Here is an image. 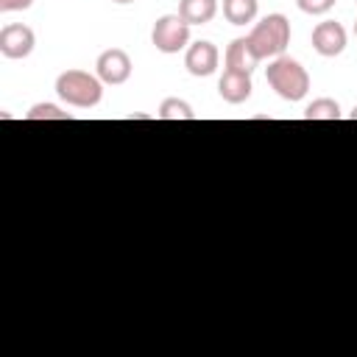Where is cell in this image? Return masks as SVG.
<instances>
[{
  "label": "cell",
  "instance_id": "obj_1",
  "mask_svg": "<svg viewBox=\"0 0 357 357\" xmlns=\"http://www.w3.org/2000/svg\"><path fill=\"white\" fill-rule=\"evenodd\" d=\"M265 81L271 84V89L282 98V100H301L310 92V75L307 70L290 59V56H276L268 67H265Z\"/></svg>",
  "mask_w": 357,
  "mask_h": 357
},
{
  "label": "cell",
  "instance_id": "obj_2",
  "mask_svg": "<svg viewBox=\"0 0 357 357\" xmlns=\"http://www.w3.org/2000/svg\"><path fill=\"white\" fill-rule=\"evenodd\" d=\"M56 95L75 109H92L103 98V81L86 70H64L56 78Z\"/></svg>",
  "mask_w": 357,
  "mask_h": 357
},
{
  "label": "cell",
  "instance_id": "obj_3",
  "mask_svg": "<svg viewBox=\"0 0 357 357\" xmlns=\"http://www.w3.org/2000/svg\"><path fill=\"white\" fill-rule=\"evenodd\" d=\"M248 42L254 45V50L259 53V59L284 56V47L290 42V20L284 14H268V17H262L251 28Z\"/></svg>",
  "mask_w": 357,
  "mask_h": 357
},
{
  "label": "cell",
  "instance_id": "obj_4",
  "mask_svg": "<svg viewBox=\"0 0 357 357\" xmlns=\"http://www.w3.org/2000/svg\"><path fill=\"white\" fill-rule=\"evenodd\" d=\"M151 42L162 53H178L190 42V25L181 20V14H165L153 22Z\"/></svg>",
  "mask_w": 357,
  "mask_h": 357
},
{
  "label": "cell",
  "instance_id": "obj_5",
  "mask_svg": "<svg viewBox=\"0 0 357 357\" xmlns=\"http://www.w3.org/2000/svg\"><path fill=\"white\" fill-rule=\"evenodd\" d=\"M95 75H98L103 84H112V86L126 84V81L131 78V59H128V53L120 50V47L103 50V53L98 56V61H95Z\"/></svg>",
  "mask_w": 357,
  "mask_h": 357
},
{
  "label": "cell",
  "instance_id": "obj_6",
  "mask_svg": "<svg viewBox=\"0 0 357 357\" xmlns=\"http://www.w3.org/2000/svg\"><path fill=\"white\" fill-rule=\"evenodd\" d=\"M33 45H36V33L22 25V22H11L0 31V53L6 59H25L33 53Z\"/></svg>",
  "mask_w": 357,
  "mask_h": 357
},
{
  "label": "cell",
  "instance_id": "obj_7",
  "mask_svg": "<svg viewBox=\"0 0 357 357\" xmlns=\"http://www.w3.org/2000/svg\"><path fill=\"white\" fill-rule=\"evenodd\" d=\"M312 50L318 56H340L346 50V28L335 20H324L312 28Z\"/></svg>",
  "mask_w": 357,
  "mask_h": 357
},
{
  "label": "cell",
  "instance_id": "obj_8",
  "mask_svg": "<svg viewBox=\"0 0 357 357\" xmlns=\"http://www.w3.org/2000/svg\"><path fill=\"white\" fill-rule=\"evenodd\" d=\"M218 61H220V53L212 42L206 39H198L192 45H187V53H184V67L190 75L195 78H206L218 70Z\"/></svg>",
  "mask_w": 357,
  "mask_h": 357
},
{
  "label": "cell",
  "instance_id": "obj_9",
  "mask_svg": "<svg viewBox=\"0 0 357 357\" xmlns=\"http://www.w3.org/2000/svg\"><path fill=\"white\" fill-rule=\"evenodd\" d=\"M251 89H254V84H251V73H243V70H231V67H226L223 75H220V81H218V92H220V98H223L226 103H231V106L245 103V100L251 98Z\"/></svg>",
  "mask_w": 357,
  "mask_h": 357
},
{
  "label": "cell",
  "instance_id": "obj_10",
  "mask_svg": "<svg viewBox=\"0 0 357 357\" xmlns=\"http://www.w3.org/2000/svg\"><path fill=\"white\" fill-rule=\"evenodd\" d=\"M259 61H262V59H259V53L254 50V45L248 42V36H237V39H231V45L226 47V67H231V70L251 73Z\"/></svg>",
  "mask_w": 357,
  "mask_h": 357
},
{
  "label": "cell",
  "instance_id": "obj_11",
  "mask_svg": "<svg viewBox=\"0 0 357 357\" xmlns=\"http://www.w3.org/2000/svg\"><path fill=\"white\" fill-rule=\"evenodd\" d=\"M178 14L187 25H204L218 14V0H178Z\"/></svg>",
  "mask_w": 357,
  "mask_h": 357
},
{
  "label": "cell",
  "instance_id": "obj_12",
  "mask_svg": "<svg viewBox=\"0 0 357 357\" xmlns=\"http://www.w3.org/2000/svg\"><path fill=\"white\" fill-rule=\"evenodd\" d=\"M223 17L231 25L254 22V17H257V0H223Z\"/></svg>",
  "mask_w": 357,
  "mask_h": 357
},
{
  "label": "cell",
  "instance_id": "obj_13",
  "mask_svg": "<svg viewBox=\"0 0 357 357\" xmlns=\"http://www.w3.org/2000/svg\"><path fill=\"white\" fill-rule=\"evenodd\" d=\"M304 120H340V106L332 98H318L304 109Z\"/></svg>",
  "mask_w": 357,
  "mask_h": 357
},
{
  "label": "cell",
  "instance_id": "obj_14",
  "mask_svg": "<svg viewBox=\"0 0 357 357\" xmlns=\"http://www.w3.org/2000/svg\"><path fill=\"white\" fill-rule=\"evenodd\" d=\"M159 120H195V112L187 100L165 98L162 106H159Z\"/></svg>",
  "mask_w": 357,
  "mask_h": 357
},
{
  "label": "cell",
  "instance_id": "obj_15",
  "mask_svg": "<svg viewBox=\"0 0 357 357\" xmlns=\"http://www.w3.org/2000/svg\"><path fill=\"white\" fill-rule=\"evenodd\" d=\"M25 117L28 120H73V114L61 112L56 103H36V106H31V112Z\"/></svg>",
  "mask_w": 357,
  "mask_h": 357
},
{
  "label": "cell",
  "instance_id": "obj_16",
  "mask_svg": "<svg viewBox=\"0 0 357 357\" xmlns=\"http://www.w3.org/2000/svg\"><path fill=\"white\" fill-rule=\"evenodd\" d=\"M296 6L304 11V14H312V17H321L326 11H332L335 0H296Z\"/></svg>",
  "mask_w": 357,
  "mask_h": 357
},
{
  "label": "cell",
  "instance_id": "obj_17",
  "mask_svg": "<svg viewBox=\"0 0 357 357\" xmlns=\"http://www.w3.org/2000/svg\"><path fill=\"white\" fill-rule=\"evenodd\" d=\"M31 6L33 0H0V11H25Z\"/></svg>",
  "mask_w": 357,
  "mask_h": 357
},
{
  "label": "cell",
  "instance_id": "obj_18",
  "mask_svg": "<svg viewBox=\"0 0 357 357\" xmlns=\"http://www.w3.org/2000/svg\"><path fill=\"white\" fill-rule=\"evenodd\" d=\"M349 117H351V120H357V106H354V109L349 112Z\"/></svg>",
  "mask_w": 357,
  "mask_h": 357
},
{
  "label": "cell",
  "instance_id": "obj_19",
  "mask_svg": "<svg viewBox=\"0 0 357 357\" xmlns=\"http://www.w3.org/2000/svg\"><path fill=\"white\" fill-rule=\"evenodd\" d=\"M114 3H120V6H126V3H134V0H114Z\"/></svg>",
  "mask_w": 357,
  "mask_h": 357
},
{
  "label": "cell",
  "instance_id": "obj_20",
  "mask_svg": "<svg viewBox=\"0 0 357 357\" xmlns=\"http://www.w3.org/2000/svg\"><path fill=\"white\" fill-rule=\"evenodd\" d=\"M354 33H357V22H354Z\"/></svg>",
  "mask_w": 357,
  "mask_h": 357
}]
</instances>
